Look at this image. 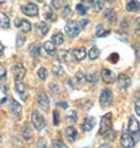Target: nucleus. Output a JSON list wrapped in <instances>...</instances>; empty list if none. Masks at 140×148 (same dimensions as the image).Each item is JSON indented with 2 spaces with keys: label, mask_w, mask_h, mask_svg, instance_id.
Here are the masks:
<instances>
[{
  "label": "nucleus",
  "mask_w": 140,
  "mask_h": 148,
  "mask_svg": "<svg viewBox=\"0 0 140 148\" xmlns=\"http://www.w3.org/2000/svg\"><path fill=\"white\" fill-rule=\"evenodd\" d=\"M127 132L132 134L133 139L135 142H138L139 138H140V125L139 121L135 119L134 116H131L128 119V124H127Z\"/></svg>",
  "instance_id": "nucleus-1"
},
{
  "label": "nucleus",
  "mask_w": 140,
  "mask_h": 148,
  "mask_svg": "<svg viewBox=\"0 0 140 148\" xmlns=\"http://www.w3.org/2000/svg\"><path fill=\"white\" fill-rule=\"evenodd\" d=\"M32 123H33V126L36 128V130H39V131H41L46 126V119H45V117L39 112V111H36V110H34L33 112H32Z\"/></svg>",
  "instance_id": "nucleus-2"
},
{
  "label": "nucleus",
  "mask_w": 140,
  "mask_h": 148,
  "mask_svg": "<svg viewBox=\"0 0 140 148\" xmlns=\"http://www.w3.org/2000/svg\"><path fill=\"white\" fill-rule=\"evenodd\" d=\"M64 30H65V34L69 36V38H76V36L80 34V32H81V27H80V25L77 23V22H75V21H70V22H68L67 25H65V27H64Z\"/></svg>",
  "instance_id": "nucleus-3"
},
{
  "label": "nucleus",
  "mask_w": 140,
  "mask_h": 148,
  "mask_svg": "<svg viewBox=\"0 0 140 148\" xmlns=\"http://www.w3.org/2000/svg\"><path fill=\"white\" fill-rule=\"evenodd\" d=\"M112 114L111 113H108L105 114L102 120H100V128H99V134H104L105 132H108L109 130H111V126H112Z\"/></svg>",
  "instance_id": "nucleus-4"
},
{
  "label": "nucleus",
  "mask_w": 140,
  "mask_h": 148,
  "mask_svg": "<svg viewBox=\"0 0 140 148\" xmlns=\"http://www.w3.org/2000/svg\"><path fill=\"white\" fill-rule=\"evenodd\" d=\"M13 77L15 79V82H21L25 78L26 75V69L23 68V65L21 63H18L13 66Z\"/></svg>",
  "instance_id": "nucleus-5"
},
{
  "label": "nucleus",
  "mask_w": 140,
  "mask_h": 148,
  "mask_svg": "<svg viewBox=\"0 0 140 148\" xmlns=\"http://www.w3.org/2000/svg\"><path fill=\"white\" fill-rule=\"evenodd\" d=\"M112 101V92L110 89H103L100 92V97H99V103L102 106H106L110 105Z\"/></svg>",
  "instance_id": "nucleus-6"
},
{
  "label": "nucleus",
  "mask_w": 140,
  "mask_h": 148,
  "mask_svg": "<svg viewBox=\"0 0 140 148\" xmlns=\"http://www.w3.org/2000/svg\"><path fill=\"white\" fill-rule=\"evenodd\" d=\"M100 76H102V79H103L105 83H108V84L115 83V82L117 81V77H118L113 71H111V70H109V69H103Z\"/></svg>",
  "instance_id": "nucleus-7"
},
{
  "label": "nucleus",
  "mask_w": 140,
  "mask_h": 148,
  "mask_svg": "<svg viewBox=\"0 0 140 148\" xmlns=\"http://www.w3.org/2000/svg\"><path fill=\"white\" fill-rule=\"evenodd\" d=\"M21 10H22V13L26 14V15H28V16H36L39 14L38 6L35 5V4H33V3H28L27 5L22 6Z\"/></svg>",
  "instance_id": "nucleus-8"
},
{
  "label": "nucleus",
  "mask_w": 140,
  "mask_h": 148,
  "mask_svg": "<svg viewBox=\"0 0 140 148\" xmlns=\"http://www.w3.org/2000/svg\"><path fill=\"white\" fill-rule=\"evenodd\" d=\"M135 143H137V142L134 141L132 134L128 133V132L124 133V134L121 135V138H120V145H121L123 147H127V148H128V147H133Z\"/></svg>",
  "instance_id": "nucleus-9"
},
{
  "label": "nucleus",
  "mask_w": 140,
  "mask_h": 148,
  "mask_svg": "<svg viewBox=\"0 0 140 148\" xmlns=\"http://www.w3.org/2000/svg\"><path fill=\"white\" fill-rule=\"evenodd\" d=\"M10 111H11L12 116H14V117L19 118V117L21 116V112H22V106H21L18 101L12 100V101H11V104H10Z\"/></svg>",
  "instance_id": "nucleus-10"
},
{
  "label": "nucleus",
  "mask_w": 140,
  "mask_h": 148,
  "mask_svg": "<svg viewBox=\"0 0 140 148\" xmlns=\"http://www.w3.org/2000/svg\"><path fill=\"white\" fill-rule=\"evenodd\" d=\"M38 104L39 106L43 110V111H47L48 107H49V99L47 97V95L45 92H40L39 96H38Z\"/></svg>",
  "instance_id": "nucleus-11"
},
{
  "label": "nucleus",
  "mask_w": 140,
  "mask_h": 148,
  "mask_svg": "<svg viewBox=\"0 0 140 148\" xmlns=\"http://www.w3.org/2000/svg\"><path fill=\"white\" fill-rule=\"evenodd\" d=\"M117 82H118V86H119L120 89H126V88H128L130 84H131L130 77L126 76V75H124V73H121V75H119V76L117 77Z\"/></svg>",
  "instance_id": "nucleus-12"
},
{
  "label": "nucleus",
  "mask_w": 140,
  "mask_h": 148,
  "mask_svg": "<svg viewBox=\"0 0 140 148\" xmlns=\"http://www.w3.org/2000/svg\"><path fill=\"white\" fill-rule=\"evenodd\" d=\"M58 60L62 61V62H73V61H76L73 53L71 51H68V50H61L60 54H58Z\"/></svg>",
  "instance_id": "nucleus-13"
},
{
  "label": "nucleus",
  "mask_w": 140,
  "mask_h": 148,
  "mask_svg": "<svg viewBox=\"0 0 140 148\" xmlns=\"http://www.w3.org/2000/svg\"><path fill=\"white\" fill-rule=\"evenodd\" d=\"M64 134H65L67 140H68V141H70V142H74V141L76 140V138H77V131H76L73 126L67 127V128H65Z\"/></svg>",
  "instance_id": "nucleus-14"
},
{
  "label": "nucleus",
  "mask_w": 140,
  "mask_h": 148,
  "mask_svg": "<svg viewBox=\"0 0 140 148\" xmlns=\"http://www.w3.org/2000/svg\"><path fill=\"white\" fill-rule=\"evenodd\" d=\"M15 26H16L18 28H20L22 32H26V33L30 32V29H32V25H30L27 20L16 19V20H15Z\"/></svg>",
  "instance_id": "nucleus-15"
},
{
  "label": "nucleus",
  "mask_w": 140,
  "mask_h": 148,
  "mask_svg": "<svg viewBox=\"0 0 140 148\" xmlns=\"http://www.w3.org/2000/svg\"><path fill=\"white\" fill-rule=\"evenodd\" d=\"M71 53H73V55H74L76 61H82L86 56V51H85L84 48H75V49L71 50Z\"/></svg>",
  "instance_id": "nucleus-16"
},
{
  "label": "nucleus",
  "mask_w": 140,
  "mask_h": 148,
  "mask_svg": "<svg viewBox=\"0 0 140 148\" xmlns=\"http://www.w3.org/2000/svg\"><path fill=\"white\" fill-rule=\"evenodd\" d=\"M93 126H95V119L91 118V117H89V118L86 117V118L84 119V121L82 123V130L85 131V132L91 131V130L93 128Z\"/></svg>",
  "instance_id": "nucleus-17"
},
{
  "label": "nucleus",
  "mask_w": 140,
  "mask_h": 148,
  "mask_svg": "<svg viewBox=\"0 0 140 148\" xmlns=\"http://www.w3.org/2000/svg\"><path fill=\"white\" fill-rule=\"evenodd\" d=\"M126 10L128 12H138L140 10V4L137 1V0H130V1L126 4Z\"/></svg>",
  "instance_id": "nucleus-18"
},
{
  "label": "nucleus",
  "mask_w": 140,
  "mask_h": 148,
  "mask_svg": "<svg viewBox=\"0 0 140 148\" xmlns=\"http://www.w3.org/2000/svg\"><path fill=\"white\" fill-rule=\"evenodd\" d=\"M43 48H45V50L47 51V54H48V55H50V56H54V55H55V53H56L55 45H54L51 41H47V42H45Z\"/></svg>",
  "instance_id": "nucleus-19"
},
{
  "label": "nucleus",
  "mask_w": 140,
  "mask_h": 148,
  "mask_svg": "<svg viewBox=\"0 0 140 148\" xmlns=\"http://www.w3.org/2000/svg\"><path fill=\"white\" fill-rule=\"evenodd\" d=\"M36 29H38V32H39V34L41 36H45L49 30V26L46 22H39L36 25Z\"/></svg>",
  "instance_id": "nucleus-20"
},
{
  "label": "nucleus",
  "mask_w": 140,
  "mask_h": 148,
  "mask_svg": "<svg viewBox=\"0 0 140 148\" xmlns=\"http://www.w3.org/2000/svg\"><path fill=\"white\" fill-rule=\"evenodd\" d=\"M0 28H4V29L10 28V19L4 13H0Z\"/></svg>",
  "instance_id": "nucleus-21"
},
{
  "label": "nucleus",
  "mask_w": 140,
  "mask_h": 148,
  "mask_svg": "<svg viewBox=\"0 0 140 148\" xmlns=\"http://www.w3.org/2000/svg\"><path fill=\"white\" fill-rule=\"evenodd\" d=\"M103 16H104L105 19H108L110 22H113V21L116 20V18H117V14H116V12H115L112 8H109V10H106V11L104 12Z\"/></svg>",
  "instance_id": "nucleus-22"
},
{
  "label": "nucleus",
  "mask_w": 140,
  "mask_h": 148,
  "mask_svg": "<svg viewBox=\"0 0 140 148\" xmlns=\"http://www.w3.org/2000/svg\"><path fill=\"white\" fill-rule=\"evenodd\" d=\"M53 72L55 73L56 76H61V75H63V68H62V65H61V61L58 60V61H56V62H54V66H53Z\"/></svg>",
  "instance_id": "nucleus-23"
},
{
  "label": "nucleus",
  "mask_w": 140,
  "mask_h": 148,
  "mask_svg": "<svg viewBox=\"0 0 140 148\" xmlns=\"http://www.w3.org/2000/svg\"><path fill=\"white\" fill-rule=\"evenodd\" d=\"M63 34L62 33H57V34H54L53 38H51V42L55 45V46H61L63 43Z\"/></svg>",
  "instance_id": "nucleus-24"
},
{
  "label": "nucleus",
  "mask_w": 140,
  "mask_h": 148,
  "mask_svg": "<svg viewBox=\"0 0 140 148\" xmlns=\"http://www.w3.org/2000/svg\"><path fill=\"white\" fill-rule=\"evenodd\" d=\"M65 120H67V123H69V124L76 123V120H77V113L75 112V111H70V112H68V113L65 114Z\"/></svg>",
  "instance_id": "nucleus-25"
},
{
  "label": "nucleus",
  "mask_w": 140,
  "mask_h": 148,
  "mask_svg": "<svg viewBox=\"0 0 140 148\" xmlns=\"http://www.w3.org/2000/svg\"><path fill=\"white\" fill-rule=\"evenodd\" d=\"M22 136H23L28 142H30V140L33 139V132H32V130H30L28 126H25V127L22 128Z\"/></svg>",
  "instance_id": "nucleus-26"
},
{
  "label": "nucleus",
  "mask_w": 140,
  "mask_h": 148,
  "mask_svg": "<svg viewBox=\"0 0 140 148\" xmlns=\"http://www.w3.org/2000/svg\"><path fill=\"white\" fill-rule=\"evenodd\" d=\"M7 99V89L0 84V105L4 104Z\"/></svg>",
  "instance_id": "nucleus-27"
},
{
  "label": "nucleus",
  "mask_w": 140,
  "mask_h": 148,
  "mask_svg": "<svg viewBox=\"0 0 140 148\" xmlns=\"http://www.w3.org/2000/svg\"><path fill=\"white\" fill-rule=\"evenodd\" d=\"M15 90L20 93V96H21V98H22V99H25V98H26V96H25V92H26L25 84H22L21 82H16V84H15Z\"/></svg>",
  "instance_id": "nucleus-28"
},
{
  "label": "nucleus",
  "mask_w": 140,
  "mask_h": 148,
  "mask_svg": "<svg viewBox=\"0 0 140 148\" xmlns=\"http://www.w3.org/2000/svg\"><path fill=\"white\" fill-rule=\"evenodd\" d=\"M108 34H109V32L105 30L102 25H98L96 27V35L98 36V38H104V36H106Z\"/></svg>",
  "instance_id": "nucleus-29"
},
{
  "label": "nucleus",
  "mask_w": 140,
  "mask_h": 148,
  "mask_svg": "<svg viewBox=\"0 0 140 148\" xmlns=\"http://www.w3.org/2000/svg\"><path fill=\"white\" fill-rule=\"evenodd\" d=\"M99 54H100V51H99V49H98L97 47H93V48H91V49L89 50V57H90L91 60L98 58Z\"/></svg>",
  "instance_id": "nucleus-30"
},
{
  "label": "nucleus",
  "mask_w": 140,
  "mask_h": 148,
  "mask_svg": "<svg viewBox=\"0 0 140 148\" xmlns=\"http://www.w3.org/2000/svg\"><path fill=\"white\" fill-rule=\"evenodd\" d=\"M47 75H48V71H47L46 68H40V69L38 70V76H39L40 79L46 81V79H47Z\"/></svg>",
  "instance_id": "nucleus-31"
},
{
  "label": "nucleus",
  "mask_w": 140,
  "mask_h": 148,
  "mask_svg": "<svg viewBox=\"0 0 140 148\" xmlns=\"http://www.w3.org/2000/svg\"><path fill=\"white\" fill-rule=\"evenodd\" d=\"M93 7H95V12H100L104 7V0H95L93 3Z\"/></svg>",
  "instance_id": "nucleus-32"
},
{
  "label": "nucleus",
  "mask_w": 140,
  "mask_h": 148,
  "mask_svg": "<svg viewBox=\"0 0 140 148\" xmlns=\"http://www.w3.org/2000/svg\"><path fill=\"white\" fill-rule=\"evenodd\" d=\"M29 53H30V55H32L34 58L39 57V48H38V46H36V45H33V46H30Z\"/></svg>",
  "instance_id": "nucleus-33"
},
{
  "label": "nucleus",
  "mask_w": 140,
  "mask_h": 148,
  "mask_svg": "<svg viewBox=\"0 0 140 148\" xmlns=\"http://www.w3.org/2000/svg\"><path fill=\"white\" fill-rule=\"evenodd\" d=\"M25 41H26V38H25V36H22L21 34L16 35V47H18V48H20L21 46H23Z\"/></svg>",
  "instance_id": "nucleus-34"
},
{
  "label": "nucleus",
  "mask_w": 140,
  "mask_h": 148,
  "mask_svg": "<svg viewBox=\"0 0 140 148\" xmlns=\"http://www.w3.org/2000/svg\"><path fill=\"white\" fill-rule=\"evenodd\" d=\"M103 135H104L105 138H106L108 140H113V139H115V136H116V132H115V131H112V130H109L108 132H105Z\"/></svg>",
  "instance_id": "nucleus-35"
},
{
  "label": "nucleus",
  "mask_w": 140,
  "mask_h": 148,
  "mask_svg": "<svg viewBox=\"0 0 140 148\" xmlns=\"http://www.w3.org/2000/svg\"><path fill=\"white\" fill-rule=\"evenodd\" d=\"M63 16H64V18H71V16H73V12H71V8H70V6H65V7H64Z\"/></svg>",
  "instance_id": "nucleus-36"
},
{
  "label": "nucleus",
  "mask_w": 140,
  "mask_h": 148,
  "mask_svg": "<svg viewBox=\"0 0 140 148\" xmlns=\"http://www.w3.org/2000/svg\"><path fill=\"white\" fill-rule=\"evenodd\" d=\"M45 16L47 18V19H55V16H54V14H53V12L50 11V8L47 6V7H45Z\"/></svg>",
  "instance_id": "nucleus-37"
},
{
  "label": "nucleus",
  "mask_w": 140,
  "mask_h": 148,
  "mask_svg": "<svg viewBox=\"0 0 140 148\" xmlns=\"http://www.w3.org/2000/svg\"><path fill=\"white\" fill-rule=\"evenodd\" d=\"M76 10H77V12H78V14H81V15H85L86 14V8L84 7V5H77L76 6Z\"/></svg>",
  "instance_id": "nucleus-38"
},
{
  "label": "nucleus",
  "mask_w": 140,
  "mask_h": 148,
  "mask_svg": "<svg viewBox=\"0 0 140 148\" xmlns=\"http://www.w3.org/2000/svg\"><path fill=\"white\" fill-rule=\"evenodd\" d=\"M51 5L54 8L58 10L61 8V5H62V0H51Z\"/></svg>",
  "instance_id": "nucleus-39"
},
{
  "label": "nucleus",
  "mask_w": 140,
  "mask_h": 148,
  "mask_svg": "<svg viewBox=\"0 0 140 148\" xmlns=\"http://www.w3.org/2000/svg\"><path fill=\"white\" fill-rule=\"evenodd\" d=\"M53 116H54V125L57 126L60 124V119H58V113H57V111H54L53 112Z\"/></svg>",
  "instance_id": "nucleus-40"
},
{
  "label": "nucleus",
  "mask_w": 140,
  "mask_h": 148,
  "mask_svg": "<svg viewBox=\"0 0 140 148\" xmlns=\"http://www.w3.org/2000/svg\"><path fill=\"white\" fill-rule=\"evenodd\" d=\"M95 3V0H82V5L86 6V7H91Z\"/></svg>",
  "instance_id": "nucleus-41"
},
{
  "label": "nucleus",
  "mask_w": 140,
  "mask_h": 148,
  "mask_svg": "<svg viewBox=\"0 0 140 148\" xmlns=\"http://www.w3.org/2000/svg\"><path fill=\"white\" fill-rule=\"evenodd\" d=\"M135 34L140 35V18H138L135 21Z\"/></svg>",
  "instance_id": "nucleus-42"
},
{
  "label": "nucleus",
  "mask_w": 140,
  "mask_h": 148,
  "mask_svg": "<svg viewBox=\"0 0 140 148\" xmlns=\"http://www.w3.org/2000/svg\"><path fill=\"white\" fill-rule=\"evenodd\" d=\"M4 77H6V69H5V66L0 65V79Z\"/></svg>",
  "instance_id": "nucleus-43"
},
{
  "label": "nucleus",
  "mask_w": 140,
  "mask_h": 148,
  "mask_svg": "<svg viewBox=\"0 0 140 148\" xmlns=\"http://www.w3.org/2000/svg\"><path fill=\"white\" fill-rule=\"evenodd\" d=\"M53 147H67L63 142H61V141H58V140H55V141H53Z\"/></svg>",
  "instance_id": "nucleus-44"
},
{
  "label": "nucleus",
  "mask_w": 140,
  "mask_h": 148,
  "mask_svg": "<svg viewBox=\"0 0 140 148\" xmlns=\"http://www.w3.org/2000/svg\"><path fill=\"white\" fill-rule=\"evenodd\" d=\"M112 63H116L117 61H118V54H111V56H110V58H109Z\"/></svg>",
  "instance_id": "nucleus-45"
},
{
  "label": "nucleus",
  "mask_w": 140,
  "mask_h": 148,
  "mask_svg": "<svg viewBox=\"0 0 140 148\" xmlns=\"http://www.w3.org/2000/svg\"><path fill=\"white\" fill-rule=\"evenodd\" d=\"M135 113L140 117V99L135 103Z\"/></svg>",
  "instance_id": "nucleus-46"
},
{
  "label": "nucleus",
  "mask_w": 140,
  "mask_h": 148,
  "mask_svg": "<svg viewBox=\"0 0 140 148\" xmlns=\"http://www.w3.org/2000/svg\"><path fill=\"white\" fill-rule=\"evenodd\" d=\"M86 23H88V20L83 19V20H81V21H80V23H78V25H80V27H81V28H83V27H84Z\"/></svg>",
  "instance_id": "nucleus-47"
},
{
  "label": "nucleus",
  "mask_w": 140,
  "mask_h": 148,
  "mask_svg": "<svg viewBox=\"0 0 140 148\" xmlns=\"http://www.w3.org/2000/svg\"><path fill=\"white\" fill-rule=\"evenodd\" d=\"M86 81H89V82H95V77L92 76V75H86Z\"/></svg>",
  "instance_id": "nucleus-48"
},
{
  "label": "nucleus",
  "mask_w": 140,
  "mask_h": 148,
  "mask_svg": "<svg viewBox=\"0 0 140 148\" xmlns=\"http://www.w3.org/2000/svg\"><path fill=\"white\" fill-rule=\"evenodd\" d=\"M38 146H39V147H46V142H45V140H40L39 143H38Z\"/></svg>",
  "instance_id": "nucleus-49"
},
{
  "label": "nucleus",
  "mask_w": 140,
  "mask_h": 148,
  "mask_svg": "<svg viewBox=\"0 0 140 148\" xmlns=\"http://www.w3.org/2000/svg\"><path fill=\"white\" fill-rule=\"evenodd\" d=\"M3 51H4V46L0 42V56H3Z\"/></svg>",
  "instance_id": "nucleus-50"
},
{
  "label": "nucleus",
  "mask_w": 140,
  "mask_h": 148,
  "mask_svg": "<svg viewBox=\"0 0 140 148\" xmlns=\"http://www.w3.org/2000/svg\"><path fill=\"white\" fill-rule=\"evenodd\" d=\"M60 106H62L63 108H67V107H68V105H67L65 103H60Z\"/></svg>",
  "instance_id": "nucleus-51"
},
{
  "label": "nucleus",
  "mask_w": 140,
  "mask_h": 148,
  "mask_svg": "<svg viewBox=\"0 0 140 148\" xmlns=\"http://www.w3.org/2000/svg\"><path fill=\"white\" fill-rule=\"evenodd\" d=\"M109 1H110V3H113V1H115V0H109Z\"/></svg>",
  "instance_id": "nucleus-52"
},
{
  "label": "nucleus",
  "mask_w": 140,
  "mask_h": 148,
  "mask_svg": "<svg viewBox=\"0 0 140 148\" xmlns=\"http://www.w3.org/2000/svg\"><path fill=\"white\" fill-rule=\"evenodd\" d=\"M0 142H1V136H0Z\"/></svg>",
  "instance_id": "nucleus-53"
}]
</instances>
